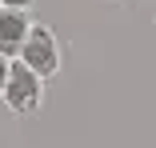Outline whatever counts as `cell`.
I'll return each mask as SVG.
<instances>
[{"mask_svg":"<svg viewBox=\"0 0 156 148\" xmlns=\"http://www.w3.org/2000/svg\"><path fill=\"white\" fill-rule=\"evenodd\" d=\"M20 60L32 68L36 76H44V80L60 72V44H56V36H52L48 24H36V28H32V36H28Z\"/></svg>","mask_w":156,"mask_h":148,"instance_id":"cell-2","label":"cell"},{"mask_svg":"<svg viewBox=\"0 0 156 148\" xmlns=\"http://www.w3.org/2000/svg\"><path fill=\"white\" fill-rule=\"evenodd\" d=\"M8 76H12V60L0 56V96H4V88H8Z\"/></svg>","mask_w":156,"mask_h":148,"instance_id":"cell-4","label":"cell"},{"mask_svg":"<svg viewBox=\"0 0 156 148\" xmlns=\"http://www.w3.org/2000/svg\"><path fill=\"white\" fill-rule=\"evenodd\" d=\"M4 104L16 116L40 112V104H44V76H36L24 60H12V76H8V88H4Z\"/></svg>","mask_w":156,"mask_h":148,"instance_id":"cell-1","label":"cell"},{"mask_svg":"<svg viewBox=\"0 0 156 148\" xmlns=\"http://www.w3.org/2000/svg\"><path fill=\"white\" fill-rule=\"evenodd\" d=\"M0 4H4V8H24V12H28V8H32V0H0Z\"/></svg>","mask_w":156,"mask_h":148,"instance_id":"cell-5","label":"cell"},{"mask_svg":"<svg viewBox=\"0 0 156 148\" xmlns=\"http://www.w3.org/2000/svg\"><path fill=\"white\" fill-rule=\"evenodd\" d=\"M36 20L28 16L24 8H0V56H8V60H20V52L32 36Z\"/></svg>","mask_w":156,"mask_h":148,"instance_id":"cell-3","label":"cell"},{"mask_svg":"<svg viewBox=\"0 0 156 148\" xmlns=\"http://www.w3.org/2000/svg\"><path fill=\"white\" fill-rule=\"evenodd\" d=\"M0 8H4V4H0Z\"/></svg>","mask_w":156,"mask_h":148,"instance_id":"cell-6","label":"cell"}]
</instances>
